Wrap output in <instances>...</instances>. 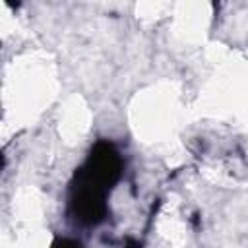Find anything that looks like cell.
Instances as JSON below:
<instances>
[{
	"instance_id": "obj_1",
	"label": "cell",
	"mask_w": 248,
	"mask_h": 248,
	"mask_svg": "<svg viewBox=\"0 0 248 248\" xmlns=\"http://www.w3.org/2000/svg\"><path fill=\"white\" fill-rule=\"evenodd\" d=\"M122 161L110 143H97L87 163L76 174L72 207L78 221L95 225L105 217V194L120 174Z\"/></svg>"
},
{
	"instance_id": "obj_2",
	"label": "cell",
	"mask_w": 248,
	"mask_h": 248,
	"mask_svg": "<svg viewBox=\"0 0 248 248\" xmlns=\"http://www.w3.org/2000/svg\"><path fill=\"white\" fill-rule=\"evenodd\" d=\"M52 248H81L79 246V242H76V240H68V238H58L54 244H52Z\"/></svg>"
},
{
	"instance_id": "obj_3",
	"label": "cell",
	"mask_w": 248,
	"mask_h": 248,
	"mask_svg": "<svg viewBox=\"0 0 248 248\" xmlns=\"http://www.w3.org/2000/svg\"><path fill=\"white\" fill-rule=\"evenodd\" d=\"M128 248H141V246H140L138 242H134V240H130V242H128Z\"/></svg>"
}]
</instances>
